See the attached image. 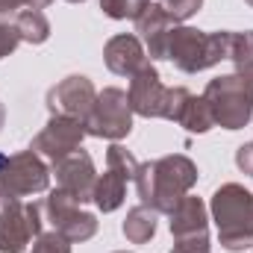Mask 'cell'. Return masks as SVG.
<instances>
[{"label":"cell","instance_id":"6da1fadb","mask_svg":"<svg viewBox=\"0 0 253 253\" xmlns=\"http://www.w3.org/2000/svg\"><path fill=\"white\" fill-rule=\"evenodd\" d=\"M197 183V165L183 153H171L153 162L138 165L135 171V189L144 206L156 212H168L191 191Z\"/></svg>","mask_w":253,"mask_h":253},{"label":"cell","instance_id":"7a4b0ae2","mask_svg":"<svg viewBox=\"0 0 253 253\" xmlns=\"http://www.w3.org/2000/svg\"><path fill=\"white\" fill-rule=\"evenodd\" d=\"M212 221L218 227V242L230 253L253 248V194L239 183H224L212 194Z\"/></svg>","mask_w":253,"mask_h":253},{"label":"cell","instance_id":"3957f363","mask_svg":"<svg viewBox=\"0 0 253 253\" xmlns=\"http://www.w3.org/2000/svg\"><path fill=\"white\" fill-rule=\"evenodd\" d=\"M227 56H230V33L227 30L203 33L194 27H174L168 33L165 59H171L174 68H180L183 74H200Z\"/></svg>","mask_w":253,"mask_h":253},{"label":"cell","instance_id":"277c9868","mask_svg":"<svg viewBox=\"0 0 253 253\" xmlns=\"http://www.w3.org/2000/svg\"><path fill=\"white\" fill-rule=\"evenodd\" d=\"M203 100L212 112L215 126L224 129H242L253 118V94L242 74H227L218 80H209L203 88Z\"/></svg>","mask_w":253,"mask_h":253},{"label":"cell","instance_id":"5b68a950","mask_svg":"<svg viewBox=\"0 0 253 253\" xmlns=\"http://www.w3.org/2000/svg\"><path fill=\"white\" fill-rule=\"evenodd\" d=\"M42 203H24L21 197L0 194V253H24L36 236H42Z\"/></svg>","mask_w":253,"mask_h":253},{"label":"cell","instance_id":"8992f818","mask_svg":"<svg viewBox=\"0 0 253 253\" xmlns=\"http://www.w3.org/2000/svg\"><path fill=\"white\" fill-rule=\"evenodd\" d=\"M83 126H85V135H94V138H109V141L126 138L132 132V109H129L126 91L103 88Z\"/></svg>","mask_w":253,"mask_h":253},{"label":"cell","instance_id":"52a82bcc","mask_svg":"<svg viewBox=\"0 0 253 253\" xmlns=\"http://www.w3.org/2000/svg\"><path fill=\"white\" fill-rule=\"evenodd\" d=\"M50 186V168L33 150L12 153L0 162V194L9 197H33Z\"/></svg>","mask_w":253,"mask_h":253},{"label":"cell","instance_id":"ba28073f","mask_svg":"<svg viewBox=\"0 0 253 253\" xmlns=\"http://www.w3.org/2000/svg\"><path fill=\"white\" fill-rule=\"evenodd\" d=\"M171 253H209V212L200 197L186 194L171 209Z\"/></svg>","mask_w":253,"mask_h":253},{"label":"cell","instance_id":"9c48e42d","mask_svg":"<svg viewBox=\"0 0 253 253\" xmlns=\"http://www.w3.org/2000/svg\"><path fill=\"white\" fill-rule=\"evenodd\" d=\"M135 171H138V162L135 156L126 150L124 144H112L106 150V174L97 177L94 183V206L100 212H115L121 203H124V194H126V183L135 180Z\"/></svg>","mask_w":253,"mask_h":253},{"label":"cell","instance_id":"30bf717a","mask_svg":"<svg viewBox=\"0 0 253 253\" xmlns=\"http://www.w3.org/2000/svg\"><path fill=\"white\" fill-rule=\"evenodd\" d=\"M42 206H44V218L53 224V230L62 233L71 245L74 242H88L97 233V218L91 212H85L83 203L77 197H71L68 191L53 189L42 200Z\"/></svg>","mask_w":253,"mask_h":253},{"label":"cell","instance_id":"8fae6325","mask_svg":"<svg viewBox=\"0 0 253 253\" xmlns=\"http://www.w3.org/2000/svg\"><path fill=\"white\" fill-rule=\"evenodd\" d=\"M97 100V91L91 85L88 77L83 74H71L65 77L62 83H56L50 91H47V109L50 115H59V118H74V121H85L91 106Z\"/></svg>","mask_w":253,"mask_h":253},{"label":"cell","instance_id":"7c38bea8","mask_svg":"<svg viewBox=\"0 0 253 253\" xmlns=\"http://www.w3.org/2000/svg\"><path fill=\"white\" fill-rule=\"evenodd\" d=\"M83 138H85V126H83V121L50 115L47 126L33 138L30 150L39 153L42 159H50V165H53V162H59V159H65V156H71L74 150H80V147H83Z\"/></svg>","mask_w":253,"mask_h":253},{"label":"cell","instance_id":"4fadbf2b","mask_svg":"<svg viewBox=\"0 0 253 253\" xmlns=\"http://www.w3.org/2000/svg\"><path fill=\"white\" fill-rule=\"evenodd\" d=\"M129 109L132 115H141V118H165V109H168V85L162 83L156 65L147 62L144 68H138L132 77H129Z\"/></svg>","mask_w":253,"mask_h":253},{"label":"cell","instance_id":"5bb4252c","mask_svg":"<svg viewBox=\"0 0 253 253\" xmlns=\"http://www.w3.org/2000/svg\"><path fill=\"white\" fill-rule=\"evenodd\" d=\"M53 174H56L59 189L68 191L71 197H77L80 203H88V200L94 197L97 171H94L91 156H88L83 147H80V150H74L71 156L59 159V162H53Z\"/></svg>","mask_w":253,"mask_h":253},{"label":"cell","instance_id":"9a60e30c","mask_svg":"<svg viewBox=\"0 0 253 253\" xmlns=\"http://www.w3.org/2000/svg\"><path fill=\"white\" fill-rule=\"evenodd\" d=\"M103 62H106V68L112 74H118V77H132L138 68L147 65V50L141 47V39L138 36L121 33V36H115V39L106 42Z\"/></svg>","mask_w":253,"mask_h":253},{"label":"cell","instance_id":"2e32d148","mask_svg":"<svg viewBox=\"0 0 253 253\" xmlns=\"http://www.w3.org/2000/svg\"><path fill=\"white\" fill-rule=\"evenodd\" d=\"M177 24L156 6L150 3L138 18H135V33L141 36V42L147 44V53L150 59H165V44H168V33L174 30Z\"/></svg>","mask_w":253,"mask_h":253},{"label":"cell","instance_id":"e0dca14e","mask_svg":"<svg viewBox=\"0 0 253 253\" xmlns=\"http://www.w3.org/2000/svg\"><path fill=\"white\" fill-rule=\"evenodd\" d=\"M156 221H159V212L144 206V203H138V206H132L126 212L124 224H121V233H124L126 242H132V245H147L156 236Z\"/></svg>","mask_w":253,"mask_h":253},{"label":"cell","instance_id":"ac0fdd59","mask_svg":"<svg viewBox=\"0 0 253 253\" xmlns=\"http://www.w3.org/2000/svg\"><path fill=\"white\" fill-rule=\"evenodd\" d=\"M12 27L18 30L21 42H27V44H44L50 39V21L42 9H21L12 21Z\"/></svg>","mask_w":253,"mask_h":253},{"label":"cell","instance_id":"d6986e66","mask_svg":"<svg viewBox=\"0 0 253 253\" xmlns=\"http://www.w3.org/2000/svg\"><path fill=\"white\" fill-rule=\"evenodd\" d=\"M177 124L186 126L189 132H209V129L215 126L212 112H209V106H206L203 94H200V97H194V94H191L189 100H186V106H183V112H180Z\"/></svg>","mask_w":253,"mask_h":253},{"label":"cell","instance_id":"ffe728a7","mask_svg":"<svg viewBox=\"0 0 253 253\" xmlns=\"http://www.w3.org/2000/svg\"><path fill=\"white\" fill-rule=\"evenodd\" d=\"M227 59L236 65V74L253 68V30L230 33V56Z\"/></svg>","mask_w":253,"mask_h":253},{"label":"cell","instance_id":"44dd1931","mask_svg":"<svg viewBox=\"0 0 253 253\" xmlns=\"http://www.w3.org/2000/svg\"><path fill=\"white\" fill-rule=\"evenodd\" d=\"M150 6V0H100V9L103 15L115 18V21H135L144 9Z\"/></svg>","mask_w":253,"mask_h":253},{"label":"cell","instance_id":"7402d4cb","mask_svg":"<svg viewBox=\"0 0 253 253\" xmlns=\"http://www.w3.org/2000/svg\"><path fill=\"white\" fill-rule=\"evenodd\" d=\"M156 6H159L174 24H183V21H189L191 15L200 12L203 0H156Z\"/></svg>","mask_w":253,"mask_h":253},{"label":"cell","instance_id":"603a6c76","mask_svg":"<svg viewBox=\"0 0 253 253\" xmlns=\"http://www.w3.org/2000/svg\"><path fill=\"white\" fill-rule=\"evenodd\" d=\"M30 253H71V242L65 239L62 233H42L36 236V245Z\"/></svg>","mask_w":253,"mask_h":253},{"label":"cell","instance_id":"cb8c5ba5","mask_svg":"<svg viewBox=\"0 0 253 253\" xmlns=\"http://www.w3.org/2000/svg\"><path fill=\"white\" fill-rule=\"evenodd\" d=\"M191 97L189 88H183V85H174V88H168V109H165V121H174L177 124V118H180V112H183V106H186V100Z\"/></svg>","mask_w":253,"mask_h":253},{"label":"cell","instance_id":"d4e9b609","mask_svg":"<svg viewBox=\"0 0 253 253\" xmlns=\"http://www.w3.org/2000/svg\"><path fill=\"white\" fill-rule=\"evenodd\" d=\"M21 44V36L12 24H0V59H6L9 53H15V47Z\"/></svg>","mask_w":253,"mask_h":253},{"label":"cell","instance_id":"484cf974","mask_svg":"<svg viewBox=\"0 0 253 253\" xmlns=\"http://www.w3.org/2000/svg\"><path fill=\"white\" fill-rule=\"evenodd\" d=\"M236 165H239V171H242V174L253 177V141L242 144V147L236 150Z\"/></svg>","mask_w":253,"mask_h":253},{"label":"cell","instance_id":"4316f807","mask_svg":"<svg viewBox=\"0 0 253 253\" xmlns=\"http://www.w3.org/2000/svg\"><path fill=\"white\" fill-rule=\"evenodd\" d=\"M27 6V0H0V24H9V18L15 21V15Z\"/></svg>","mask_w":253,"mask_h":253},{"label":"cell","instance_id":"83f0119b","mask_svg":"<svg viewBox=\"0 0 253 253\" xmlns=\"http://www.w3.org/2000/svg\"><path fill=\"white\" fill-rule=\"evenodd\" d=\"M53 0H27V9H44V6H50Z\"/></svg>","mask_w":253,"mask_h":253},{"label":"cell","instance_id":"f1b7e54d","mask_svg":"<svg viewBox=\"0 0 253 253\" xmlns=\"http://www.w3.org/2000/svg\"><path fill=\"white\" fill-rule=\"evenodd\" d=\"M242 77H245V83H248V88H251V94H253V68H248V71H239Z\"/></svg>","mask_w":253,"mask_h":253},{"label":"cell","instance_id":"f546056e","mask_svg":"<svg viewBox=\"0 0 253 253\" xmlns=\"http://www.w3.org/2000/svg\"><path fill=\"white\" fill-rule=\"evenodd\" d=\"M3 124H6V106L0 103V129H3Z\"/></svg>","mask_w":253,"mask_h":253},{"label":"cell","instance_id":"4dcf8cb0","mask_svg":"<svg viewBox=\"0 0 253 253\" xmlns=\"http://www.w3.org/2000/svg\"><path fill=\"white\" fill-rule=\"evenodd\" d=\"M68 3H85V0H68Z\"/></svg>","mask_w":253,"mask_h":253},{"label":"cell","instance_id":"1f68e13d","mask_svg":"<svg viewBox=\"0 0 253 253\" xmlns=\"http://www.w3.org/2000/svg\"><path fill=\"white\" fill-rule=\"evenodd\" d=\"M245 3H248V6H251V9H253V0H245Z\"/></svg>","mask_w":253,"mask_h":253},{"label":"cell","instance_id":"d6a6232c","mask_svg":"<svg viewBox=\"0 0 253 253\" xmlns=\"http://www.w3.org/2000/svg\"><path fill=\"white\" fill-rule=\"evenodd\" d=\"M115 253H129V251H115Z\"/></svg>","mask_w":253,"mask_h":253}]
</instances>
